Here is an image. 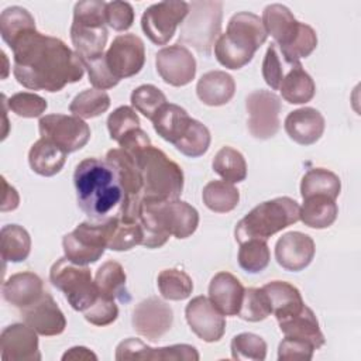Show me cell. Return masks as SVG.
Here are the masks:
<instances>
[{
	"instance_id": "53",
	"label": "cell",
	"mask_w": 361,
	"mask_h": 361,
	"mask_svg": "<svg viewBox=\"0 0 361 361\" xmlns=\"http://www.w3.org/2000/svg\"><path fill=\"white\" fill-rule=\"evenodd\" d=\"M149 360L158 361H197L199 353L189 344H173L161 348H152Z\"/></svg>"
},
{
	"instance_id": "20",
	"label": "cell",
	"mask_w": 361,
	"mask_h": 361,
	"mask_svg": "<svg viewBox=\"0 0 361 361\" xmlns=\"http://www.w3.org/2000/svg\"><path fill=\"white\" fill-rule=\"evenodd\" d=\"M21 317L41 336H58L66 327L65 314L48 292H44L32 305L21 309Z\"/></svg>"
},
{
	"instance_id": "23",
	"label": "cell",
	"mask_w": 361,
	"mask_h": 361,
	"mask_svg": "<svg viewBox=\"0 0 361 361\" xmlns=\"http://www.w3.org/2000/svg\"><path fill=\"white\" fill-rule=\"evenodd\" d=\"M3 298L14 307L24 309L37 302L44 290L42 279L34 272H18L8 276L3 283Z\"/></svg>"
},
{
	"instance_id": "28",
	"label": "cell",
	"mask_w": 361,
	"mask_h": 361,
	"mask_svg": "<svg viewBox=\"0 0 361 361\" xmlns=\"http://www.w3.org/2000/svg\"><path fill=\"white\" fill-rule=\"evenodd\" d=\"M281 96L290 104H303L313 99L316 85L312 76L303 69L302 63L289 65L279 85Z\"/></svg>"
},
{
	"instance_id": "37",
	"label": "cell",
	"mask_w": 361,
	"mask_h": 361,
	"mask_svg": "<svg viewBox=\"0 0 361 361\" xmlns=\"http://www.w3.org/2000/svg\"><path fill=\"white\" fill-rule=\"evenodd\" d=\"M32 28H35V20L24 7L11 6L4 8L0 14V34L8 47H11L21 34Z\"/></svg>"
},
{
	"instance_id": "41",
	"label": "cell",
	"mask_w": 361,
	"mask_h": 361,
	"mask_svg": "<svg viewBox=\"0 0 361 361\" xmlns=\"http://www.w3.org/2000/svg\"><path fill=\"white\" fill-rule=\"evenodd\" d=\"M269 259L271 252L265 240L250 238L240 243L238 264L245 272L258 274L264 271L268 267Z\"/></svg>"
},
{
	"instance_id": "19",
	"label": "cell",
	"mask_w": 361,
	"mask_h": 361,
	"mask_svg": "<svg viewBox=\"0 0 361 361\" xmlns=\"http://www.w3.org/2000/svg\"><path fill=\"white\" fill-rule=\"evenodd\" d=\"M316 252L314 241L300 231H289L278 238L275 244L276 262L286 271L299 272L313 259Z\"/></svg>"
},
{
	"instance_id": "6",
	"label": "cell",
	"mask_w": 361,
	"mask_h": 361,
	"mask_svg": "<svg viewBox=\"0 0 361 361\" xmlns=\"http://www.w3.org/2000/svg\"><path fill=\"white\" fill-rule=\"evenodd\" d=\"M300 206L296 200L282 196L255 206L235 226L234 237L240 244L250 238L268 240L275 233L299 220Z\"/></svg>"
},
{
	"instance_id": "56",
	"label": "cell",
	"mask_w": 361,
	"mask_h": 361,
	"mask_svg": "<svg viewBox=\"0 0 361 361\" xmlns=\"http://www.w3.org/2000/svg\"><path fill=\"white\" fill-rule=\"evenodd\" d=\"M118 145L131 157H137L140 152L151 145V140L144 130L134 128L118 141Z\"/></svg>"
},
{
	"instance_id": "12",
	"label": "cell",
	"mask_w": 361,
	"mask_h": 361,
	"mask_svg": "<svg viewBox=\"0 0 361 361\" xmlns=\"http://www.w3.org/2000/svg\"><path fill=\"white\" fill-rule=\"evenodd\" d=\"M38 128L41 138L49 140L66 154L83 148L90 138L87 123L76 116L47 114L39 118Z\"/></svg>"
},
{
	"instance_id": "13",
	"label": "cell",
	"mask_w": 361,
	"mask_h": 361,
	"mask_svg": "<svg viewBox=\"0 0 361 361\" xmlns=\"http://www.w3.org/2000/svg\"><path fill=\"white\" fill-rule=\"evenodd\" d=\"M245 109L248 113L247 127L252 137L268 140L278 133L282 104L274 92L264 89L251 92L245 99Z\"/></svg>"
},
{
	"instance_id": "11",
	"label": "cell",
	"mask_w": 361,
	"mask_h": 361,
	"mask_svg": "<svg viewBox=\"0 0 361 361\" xmlns=\"http://www.w3.org/2000/svg\"><path fill=\"white\" fill-rule=\"evenodd\" d=\"M189 13V4L182 0L159 1L142 13L141 28L151 42L166 45L173 37L178 25L183 23Z\"/></svg>"
},
{
	"instance_id": "8",
	"label": "cell",
	"mask_w": 361,
	"mask_h": 361,
	"mask_svg": "<svg viewBox=\"0 0 361 361\" xmlns=\"http://www.w3.org/2000/svg\"><path fill=\"white\" fill-rule=\"evenodd\" d=\"M186 21L180 24L179 41L193 47L197 52L210 54L212 47L221 28L223 3L221 1H192Z\"/></svg>"
},
{
	"instance_id": "40",
	"label": "cell",
	"mask_w": 361,
	"mask_h": 361,
	"mask_svg": "<svg viewBox=\"0 0 361 361\" xmlns=\"http://www.w3.org/2000/svg\"><path fill=\"white\" fill-rule=\"evenodd\" d=\"M157 282L161 295L169 300H183L189 298L193 290L190 276L185 271L176 268L161 271Z\"/></svg>"
},
{
	"instance_id": "45",
	"label": "cell",
	"mask_w": 361,
	"mask_h": 361,
	"mask_svg": "<svg viewBox=\"0 0 361 361\" xmlns=\"http://www.w3.org/2000/svg\"><path fill=\"white\" fill-rule=\"evenodd\" d=\"M166 103L168 102L162 90L154 85H141L131 93L133 107L151 121Z\"/></svg>"
},
{
	"instance_id": "4",
	"label": "cell",
	"mask_w": 361,
	"mask_h": 361,
	"mask_svg": "<svg viewBox=\"0 0 361 361\" xmlns=\"http://www.w3.org/2000/svg\"><path fill=\"white\" fill-rule=\"evenodd\" d=\"M267 37L268 34L257 14L235 13L228 21L227 31L216 39V59L227 69H240L251 62Z\"/></svg>"
},
{
	"instance_id": "49",
	"label": "cell",
	"mask_w": 361,
	"mask_h": 361,
	"mask_svg": "<svg viewBox=\"0 0 361 361\" xmlns=\"http://www.w3.org/2000/svg\"><path fill=\"white\" fill-rule=\"evenodd\" d=\"M285 59L282 58L278 47L271 44L262 61V78L272 90H279V85L286 72Z\"/></svg>"
},
{
	"instance_id": "34",
	"label": "cell",
	"mask_w": 361,
	"mask_h": 361,
	"mask_svg": "<svg viewBox=\"0 0 361 361\" xmlns=\"http://www.w3.org/2000/svg\"><path fill=\"white\" fill-rule=\"evenodd\" d=\"M1 257L4 262H23L31 251V237L28 231L18 224L3 226L0 231Z\"/></svg>"
},
{
	"instance_id": "48",
	"label": "cell",
	"mask_w": 361,
	"mask_h": 361,
	"mask_svg": "<svg viewBox=\"0 0 361 361\" xmlns=\"http://www.w3.org/2000/svg\"><path fill=\"white\" fill-rule=\"evenodd\" d=\"M107 128L110 138L118 142L131 130L140 128V118L133 107L120 106L107 117Z\"/></svg>"
},
{
	"instance_id": "42",
	"label": "cell",
	"mask_w": 361,
	"mask_h": 361,
	"mask_svg": "<svg viewBox=\"0 0 361 361\" xmlns=\"http://www.w3.org/2000/svg\"><path fill=\"white\" fill-rule=\"evenodd\" d=\"M316 47H317L316 31L310 25L300 23L299 30L293 37V39L288 45L278 49L282 58L285 59V62L288 65H293V63H298L302 58H307L316 49Z\"/></svg>"
},
{
	"instance_id": "7",
	"label": "cell",
	"mask_w": 361,
	"mask_h": 361,
	"mask_svg": "<svg viewBox=\"0 0 361 361\" xmlns=\"http://www.w3.org/2000/svg\"><path fill=\"white\" fill-rule=\"evenodd\" d=\"M106 1L83 0L73 7L71 39L80 61L97 58L104 54L107 42Z\"/></svg>"
},
{
	"instance_id": "21",
	"label": "cell",
	"mask_w": 361,
	"mask_h": 361,
	"mask_svg": "<svg viewBox=\"0 0 361 361\" xmlns=\"http://www.w3.org/2000/svg\"><path fill=\"white\" fill-rule=\"evenodd\" d=\"M244 286L230 272H217L209 283V299L223 316H237L241 307Z\"/></svg>"
},
{
	"instance_id": "15",
	"label": "cell",
	"mask_w": 361,
	"mask_h": 361,
	"mask_svg": "<svg viewBox=\"0 0 361 361\" xmlns=\"http://www.w3.org/2000/svg\"><path fill=\"white\" fill-rule=\"evenodd\" d=\"M155 66L161 79L171 86H186L196 75V59L180 44L161 48L155 55Z\"/></svg>"
},
{
	"instance_id": "5",
	"label": "cell",
	"mask_w": 361,
	"mask_h": 361,
	"mask_svg": "<svg viewBox=\"0 0 361 361\" xmlns=\"http://www.w3.org/2000/svg\"><path fill=\"white\" fill-rule=\"evenodd\" d=\"M134 158L142 180V200L179 199L183 189V172L175 161L154 145Z\"/></svg>"
},
{
	"instance_id": "36",
	"label": "cell",
	"mask_w": 361,
	"mask_h": 361,
	"mask_svg": "<svg viewBox=\"0 0 361 361\" xmlns=\"http://www.w3.org/2000/svg\"><path fill=\"white\" fill-rule=\"evenodd\" d=\"M213 171L230 183L243 182L247 178V162L240 151L233 147H221L213 158Z\"/></svg>"
},
{
	"instance_id": "32",
	"label": "cell",
	"mask_w": 361,
	"mask_h": 361,
	"mask_svg": "<svg viewBox=\"0 0 361 361\" xmlns=\"http://www.w3.org/2000/svg\"><path fill=\"white\" fill-rule=\"evenodd\" d=\"M126 272L117 261H106L99 267L94 275V285L99 296L106 299L128 300L126 289Z\"/></svg>"
},
{
	"instance_id": "51",
	"label": "cell",
	"mask_w": 361,
	"mask_h": 361,
	"mask_svg": "<svg viewBox=\"0 0 361 361\" xmlns=\"http://www.w3.org/2000/svg\"><path fill=\"white\" fill-rule=\"evenodd\" d=\"M106 24L116 31H126L134 23V10L133 6L127 1L114 0L106 3Z\"/></svg>"
},
{
	"instance_id": "52",
	"label": "cell",
	"mask_w": 361,
	"mask_h": 361,
	"mask_svg": "<svg viewBox=\"0 0 361 361\" xmlns=\"http://www.w3.org/2000/svg\"><path fill=\"white\" fill-rule=\"evenodd\" d=\"M85 319L94 326H107L118 316V307L113 299L97 296L96 302L83 312Z\"/></svg>"
},
{
	"instance_id": "58",
	"label": "cell",
	"mask_w": 361,
	"mask_h": 361,
	"mask_svg": "<svg viewBox=\"0 0 361 361\" xmlns=\"http://www.w3.org/2000/svg\"><path fill=\"white\" fill-rule=\"evenodd\" d=\"M62 360L66 361V360H97V355L94 353H92L89 348L86 347H72L69 348L63 355H62Z\"/></svg>"
},
{
	"instance_id": "44",
	"label": "cell",
	"mask_w": 361,
	"mask_h": 361,
	"mask_svg": "<svg viewBox=\"0 0 361 361\" xmlns=\"http://www.w3.org/2000/svg\"><path fill=\"white\" fill-rule=\"evenodd\" d=\"M269 314H272V307L265 290L262 288L245 289L237 316L245 322H261Z\"/></svg>"
},
{
	"instance_id": "3",
	"label": "cell",
	"mask_w": 361,
	"mask_h": 361,
	"mask_svg": "<svg viewBox=\"0 0 361 361\" xmlns=\"http://www.w3.org/2000/svg\"><path fill=\"white\" fill-rule=\"evenodd\" d=\"M138 221L142 227V245L147 248L162 247L171 235L188 238L199 226V213L188 202L141 200Z\"/></svg>"
},
{
	"instance_id": "38",
	"label": "cell",
	"mask_w": 361,
	"mask_h": 361,
	"mask_svg": "<svg viewBox=\"0 0 361 361\" xmlns=\"http://www.w3.org/2000/svg\"><path fill=\"white\" fill-rule=\"evenodd\" d=\"M142 227L138 220L127 221L118 216L111 217L107 248L113 251H128L142 244Z\"/></svg>"
},
{
	"instance_id": "50",
	"label": "cell",
	"mask_w": 361,
	"mask_h": 361,
	"mask_svg": "<svg viewBox=\"0 0 361 361\" xmlns=\"http://www.w3.org/2000/svg\"><path fill=\"white\" fill-rule=\"evenodd\" d=\"M85 69L87 71L89 82L99 90H106L114 87L120 80L113 76L110 72L107 63H106V54L92 58V59H85L82 61Z\"/></svg>"
},
{
	"instance_id": "25",
	"label": "cell",
	"mask_w": 361,
	"mask_h": 361,
	"mask_svg": "<svg viewBox=\"0 0 361 361\" xmlns=\"http://www.w3.org/2000/svg\"><path fill=\"white\" fill-rule=\"evenodd\" d=\"M235 93V82L224 71H209L200 76L196 85V94L207 106H223Z\"/></svg>"
},
{
	"instance_id": "54",
	"label": "cell",
	"mask_w": 361,
	"mask_h": 361,
	"mask_svg": "<svg viewBox=\"0 0 361 361\" xmlns=\"http://www.w3.org/2000/svg\"><path fill=\"white\" fill-rule=\"evenodd\" d=\"M314 350L312 344L303 340L285 337L278 347V360H312Z\"/></svg>"
},
{
	"instance_id": "31",
	"label": "cell",
	"mask_w": 361,
	"mask_h": 361,
	"mask_svg": "<svg viewBox=\"0 0 361 361\" xmlns=\"http://www.w3.org/2000/svg\"><path fill=\"white\" fill-rule=\"evenodd\" d=\"M338 214V206L334 199L324 195H314L303 199L299 220L310 228L330 227Z\"/></svg>"
},
{
	"instance_id": "24",
	"label": "cell",
	"mask_w": 361,
	"mask_h": 361,
	"mask_svg": "<svg viewBox=\"0 0 361 361\" xmlns=\"http://www.w3.org/2000/svg\"><path fill=\"white\" fill-rule=\"evenodd\" d=\"M262 25L274 39L278 48L288 45L296 35L300 21L295 18L292 11L279 3L269 4L262 11Z\"/></svg>"
},
{
	"instance_id": "10",
	"label": "cell",
	"mask_w": 361,
	"mask_h": 361,
	"mask_svg": "<svg viewBox=\"0 0 361 361\" xmlns=\"http://www.w3.org/2000/svg\"><path fill=\"white\" fill-rule=\"evenodd\" d=\"M111 217L103 221H83L73 231L62 238L65 257L78 264L89 265L96 262L107 248Z\"/></svg>"
},
{
	"instance_id": "35",
	"label": "cell",
	"mask_w": 361,
	"mask_h": 361,
	"mask_svg": "<svg viewBox=\"0 0 361 361\" xmlns=\"http://www.w3.org/2000/svg\"><path fill=\"white\" fill-rule=\"evenodd\" d=\"M203 203L214 213H227L237 207L240 202L238 189L226 180H210L202 192Z\"/></svg>"
},
{
	"instance_id": "14",
	"label": "cell",
	"mask_w": 361,
	"mask_h": 361,
	"mask_svg": "<svg viewBox=\"0 0 361 361\" xmlns=\"http://www.w3.org/2000/svg\"><path fill=\"white\" fill-rule=\"evenodd\" d=\"M106 63L118 80L137 75L145 63V47L135 34L117 35L106 51Z\"/></svg>"
},
{
	"instance_id": "57",
	"label": "cell",
	"mask_w": 361,
	"mask_h": 361,
	"mask_svg": "<svg viewBox=\"0 0 361 361\" xmlns=\"http://www.w3.org/2000/svg\"><path fill=\"white\" fill-rule=\"evenodd\" d=\"M3 186H4V197H3V204H1V212H7V210H14L17 209L18 203H20V196L17 193V190L10 186L6 179L3 178Z\"/></svg>"
},
{
	"instance_id": "18",
	"label": "cell",
	"mask_w": 361,
	"mask_h": 361,
	"mask_svg": "<svg viewBox=\"0 0 361 361\" xmlns=\"http://www.w3.org/2000/svg\"><path fill=\"white\" fill-rule=\"evenodd\" d=\"M37 331L27 323H14L3 329L0 351L3 361H39Z\"/></svg>"
},
{
	"instance_id": "26",
	"label": "cell",
	"mask_w": 361,
	"mask_h": 361,
	"mask_svg": "<svg viewBox=\"0 0 361 361\" xmlns=\"http://www.w3.org/2000/svg\"><path fill=\"white\" fill-rule=\"evenodd\" d=\"M279 329L285 337H292L303 340L312 344L316 350L324 344V336L319 327L316 314L309 306H303L300 312L293 316H289L283 320H279Z\"/></svg>"
},
{
	"instance_id": "27",
	"label": "cell",
	"mask_w": 361,
	"mask_h": 361,
	"mask_svg": "<svg viewBox=\"0 0 361 361\" xmlns=\"http://www.w3.org/2000/svg\"><path fill=\"white\" fill-rule=\"evenodd\" d=\"M262 289L265 290L271 302L272 314L276 317L278 322L296 314L305 306L299 289L289 282L271 281L265 283Z\"/></svg>"
},
{
	"instance_id": "46",
	"label": "cell",
	"mask_w": 361,
	"mask_h": 361,
	"mask_svg": "<svg viewBox=\"0 0 361 361\" xmlns=\"http://www.w3.org/2000/svg\"><path fill=\"white\" fill-rule=\"evenodd\" d=\"M231 357L234 360L262 361L267 357V343L254 333H240L231 340Z\"/></svg>"
},
{
	"instance_id": "22",
	"label": "cell",
	"mask_w": 361,
	"mask_h": 361,
	"mask_svg": "<svg viewBox=\"0 0 361 361\" xmlns=\"http://www.w3.org/2000/svg\"><path fill=\"white\" fill-rule=\"evenodd\" d=\"M324 126L323 114L313 107L290 111L283 123L289 138L300 145H312L319 141L324 133Z\"/></svg>"
},
{
	"instance_id": "55",
	"label": "cell",
	"mask_w": 361,
	"mask_h": 361,
	"mask_svg": "<svg viewBox=\"0 0 361 361\" xmlns=\"http://www.w3.org/2000/svg\"><path fill=\"white\" fill-rule=\"evenodd\" d=\"M152 347H148L138 338H127L123 340L116 348V360H149Z\"/></svg>"
},
{
	"instance_id": "1",
	"label": "cell",
	"mask_w": 361,
	"mask_h": 361,
	"mask_svg": "<svg viewBox=\"0 0 361 361\" xmlns=\"http://www.w3.org/2000/svg\"><path fill=\"white\" fill-rule=\"evenodd\" d=\"M14 55L16 80L31 90L59 92L83 78L79 55L62 39L35 28L21 34L10 47Z\"/></svg>"
},
{
	"instance_id": "16",
	"label": "cell",
	"mask_w": 361,
	"mask_h": 361,
	"mask_svg": "<svg viewBox=\"0 0 361 361\" xmlns=\"http://www.w3.org/2000/svg\"><path fill=\"white\" fill-rule=\"evenodd\" d=\"M133 329L142 337L157 341L166 334L173 323L171 306L159 298H148L133 310Z\"/></svg>"
},
{
	"instance_id": "43",
	"label": "cell",
	"mask_w": 361,
	"mask_h": 361,
	"mask_svg": "<svg viewBox=\"0 0 361 361\" xmlns=\"http://www.w3.org/2000/svg\"><path fill=\"white\" fill-rule=\"evenodd\" d=\"M210 140L209 128L203 123L192 118L189 128L186 130L185 135L175 144V148L186 157L197 158L207 152Z\"/></svg>"
},
{
	"instance_id": "47",
	"label": "cell",
	"mask_w": 361,
	"mask_h": 361,
	"mask_svg": "<svg viewBox=\"0 0 361 361\" xmlns=\"http://www.w3.org/2000/svg\"><path fill=\"white\" fill-rule=\"evenodd\" d=\"M6 103L14 114L25 118L39 117L48 107V103L44 97L30 92H18L10 99H6Z\"/></svg>"
},
{
	"instance_id": "33",
	"label": "cell",
	"mask_w": 361,
	"mask_h": 361,
	"mask_svg": "<svg viewBox=\"0 0 361 361\" xmlns=\"http://www.w3.org/2000/svg\"><path fill=\"white\" fill-rule=\"evenodd\" d=\"M340 178L334 172L324 168L309 169L300 180L302 199L314 195H324L336 200L340 195Z\"/></svg>"
},
{
	"instance_id": "17",
	"label": "cell",
	"mask_w": 361,
	"mask_h": 361,
	"mask_svg": "<svg viewBox=\"0 0 361 361\" xmlns=\"http://www.w3.org/2000/svg\"><path fill=\"white\" fill-rule=\"evenodd\" d=\"M185 316L190 330L206 343L219 341L226 331L224 316L206 296L193 298L186 305Z\"/></svg>"
},
{
	"instance_id": "39",
	"label": "cell",
	"mask_w": 361,
	"mask_h": 361,
	"mask_svg": "<svg viewBox=\"0 0 361 361\" xmlns=\"http://www.w3.org/2000/svg\"><path fill=\"white\" fill-rule=\"evenodd\" d=\"M110 107V96L104 90L86 89L76 94L69 104L71 113L80 118H93L106 113Z\"/></svg>"
},
{
	"instance_id": "2",
	"label": "cell",
	"mask_w": 361,
	"mask_h": 361,
	"mask_svg": "<svg viewBox=\"0 0 361 361\" xmlns=\"http://www.w3.org/2000/svg\"><path fill=\"white\" fill-rule=\"evenodd\" d=\"M78 206L93 221L118 214L124 202V189L116 168L106 159L85 158L73 173Z\"/></svg>"
},
{
	"instance_id": "30",
	"label": "cell",
	"mask_w": 361,
	"mask_h": 361,
	"mask_svg": "<svg viewBox=\"0 0 361 361\" xmlns=\"http://www.w3.org/2000/svg\"><path fill=\"white\" fill-rule=\"evenodd\" d=\"M66 152L49 140L39 138L28 152V164L31 169L41 176H54L65 165Z\"/></svg>"
},
{
	"instance_id": "29",
	"label": "cell",
	"mask_w": 361,
	"mask_h": 361,
	"mask_svg": "<svg viewBox=\"0 0 361 361\" xmlns=\"http://www.w3.org/2000/svg\"><path fill=\"white\" fill-rule=\"evenodd\" d=\"M192 117L178 104L166 103L152 120L157 134L171 144H176L189 128Z\"/></svg>"
},
{
	"instance_id": "9",
	"label": "cell",
	"mask_w": 361,
	"mask_h": 361,
	"mask_svg": "<svg viewBox=\"0 0 361 361\" xmlns=\"http://www.w3.org/2000/svg\"><path fill=\"white\" fill-rule=\"evenodd\" d=\"M49 281L78 312L87 310L99 296L90 269L86 265H78L69 261L66 257L59 258L51 267Z\"/></svg>"
}]
</instances>
